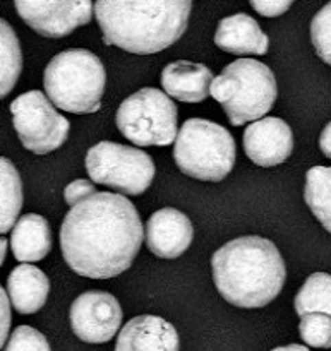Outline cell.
I'll list each match as a JSON object with an SVG mask.
<instances>
[{
    "label": "cell",
    "instance_id": "cell-1",
    "mask_svg": "<svg viewBox=\"0 0 331 351\" xmlns=\"http://www.w3.org/2000/svg\"><path fill=\"white\" fill-rule=\"evenodd\" d=\"M144 233L139 213L126 195L96 192L65 215L62 256L79 276L110 280L133 266Z\"/></svg>",
    "mask_w": 331,
    "mask_h": 351
},
{
    "label": "cell",
    "instance_id": "cell-2",
    "mask_svg": "<svg viewBox=\"0 0 331 351\" xmlns=\"http://www.w3.org/2000/svg\"><path fill=\"white\" fill-rule=\"evenodd\" d=\"M218 293L239 308H261L280 295L287 267L278 247L258 235L239 237L220 247L212 259Z\"/></svg>",
    "mask_w": 331,
    "mask_h": 351
},
{
    "label": "cell",
    "instance_id": "cell-3",
    "mask_svg": "<svg viewBox=\"0 0 331 351\" xmlns=\"http://www.w3.org/2000/svg\"><path fill=\"white\" fill-rule=\"evenodd\" d=\"M191 9V0H98L95 16L103 43L151 55L172 47L185 33Z\"/></svg>",
    "mask_w": 331,
    "mask_h": 351
},
{
    "label": "cell",
    "instance_id": "cell-4",
    "mask_svg": "<svg viewBox=\"0 0 331 351\" xmlns=\"http://www.w3.org/2000/svg\"><path fill=\"white\" fill-rule=\"evenodd\" d=\"M106 74L102 60L84 48H71L55 55L43 74L48 99L57 108L84 115L98 112Z\"/></svg>",
    "mask_w": 331,
    "mask_h": 351
},
{
    "label": "cell",
    "instance_id": "cell-5",
    "mask_svg": "<svg viewBox=\"0 0 331 351\" xmlns=\"http://www.w3.org/2000/svg\"><path fill=\"white\" fill-rule=\"evenodd\" d=\"M209 95L223 106L236 127L261 120L278 96L277 79L268 65L254 58H239L215 77Z\"/></svg>",
    "mask_w": 331,
    "mask_h": 351
},
{
    "label": "cell",
    "instance_id": "cell-6",
    "mask_svg": "<svg viewBox=\"0 0 331 351\" xmlns=\"http://www.w3.org/2000/svg\"><path fill=\"white\" fill-rule=\"evenodd\" d=\"M236 141L225 127L205 119L182 123L174 146L179 170L201 182H220L236 165Z\"/></svg>",
    "mask_w": 331,
    "mask_h": 351
},
{
    "label": "cell",
    "instance_id": "cell-7",
    "mask_svg": "<svg viewBox=\"0 0 331 351\" xmlns=\"http://www.w3.org/2000/svg\"><path fill=\"white\" fill-rule=\"evenodd\" d=\"M120 134L139 147L168 146L177 141V106L157 88L127 96L117 110Z\"/></svg>",
    "mask_w": 331,
    "mask_h": 351
},
{
    "label": "cell",
    "instance_id": "cell-8",
    "mask_svg": "<svg viewBox=\"0 0 331 351\" xmlns=\"http://www.w3.org/2000/svg\"><path fill=\"white\" fill-rule=\"evenodd\" d=\"M86 171L96 184L122 195H141L150 189L157 168L150 154L137 147L102 141L86 153Z\"/></svg>",
    "mask_w": 331,
    "mask_h": 351
},
{
    "label": "cell",
    "instance_id": "cell-9",
    "mask_svg": "<svg viewBox=\"0 0 331 351\" xmlns=\"http://www.w3.org/2000/svg\"><path fill=\"white\" fill-rule=\"evenodd\" d=\"M12 123L21 144L34 154H48L67 141L71 123L43 93L34 89L10 103Z\"/></svg>",
    "mask_w": 331,
    "mask_h": 351
},
{
    "label": "cell",
    "instance_id": "cell-10",
    "mask_svg": "<svg viewBox=\"0 0 331 351\" xmlns=\"http://www.w3.org/2000/svg\"><path fill=\"white\" fill-rule=\"evenodd\" d=\"M14 5L34 33L55 40L89 24L95 14V3L89 0H16Z\"/></svg>",
    "mask_w": 331,
    "mask_h": 351
},
{
    "label": "cell",
    "instance_id": "cell-11",
    "mask_svg": "<svg viewBox=\"0 0 331 351\" xmlns=\"http://www.w3.org/2000/svg\"><path fill=\"white\" fill-rule=\"evenodd\" d=\"M122 324L119 300L106 291L91 290L79 295L71 305V328L81 341L109 343Z\"/></svg>",
    "mask_w": 331,
    "mask_h": 351
},
{
    "label": "cell",
    "instance_id": "cell-12",
    "mask_svg": "<svg viewBox=\"0 0 331 351\" xmlns=\"http://www.w3.org/2000/svg\"><path fill=\"white\" fill-rule=\"evenodd\" d=\"M244 151L258 167L282 165L294 151V134L285 120L264 117L244 132Z\"/></svg>",
    "mask_w": 331,
    "mask_h": 351
},
{
    "label": "cell",
    "instance_id": "cell-13",
    "mask_svg": "<svg viewBox=\"0 0 331 351\" xmlns=\"http://www.w3.org/2000/svg\"><path fill=\"white\" fill-rule=\"evenodd\" d=\"M192 239L194 226L179 209H160L146 223V247L160 259L181 257L191 247Z\"/></svg>",
    "mask_w": 331,
    "mask_h": 351
},
{
    "label": "cell",
    "instance_id": "cell-14",
    "mask_svg": "<svg viewBox=\"0 0 331 351\" xmlns=\"http://www.w3.org/2000/svg\"><path fill=\"white\" fill-rule=\"evenodd\" d=\"M179 332L158 315H137L119 332L115 351H179Z\"/></svg>",
    "mask_w": 331,
    "mask_h": 351
},
{
    "label": "cell",
    "instance_id": "cell-15",
    "mask_svg": "<svg viewBox=\"0 0 331 351\" xmlns=\"http://www.w3.org/2000/svg\"><path fill=\"white\" fill-rule=\"evenodd\" d=\"M215 75L205 64L177 60L161 71V86L170 98L184 103H201L212 93Z\"/></svg>",
    "mask_w": 331,
    "mask_h": 351
},
{
    "label": "cell",
    "instance_id": "cell-16",
    "mask_svg": "<svg viewBox=\"0 0 331 351\" xmlns=\"http://www.w3.org/2000/svg\"><path fill=\"white\" fill-rule=\"evenodd\" d=\"M216 47L236 55H264L270 40L256 19L239 12L218 23L215 33Z\"/></svg>",
    "mask_w": 331,
    "mask_h": 351
},
{
    "label": "cell",
    "instance_id": "cell-17",
    "mask_svg": "<svg viewBox=\"0 0 331 351\" xmlns=\"http://www.w3.org/2000/svg\"><path fill=\"white\" fill-rule=\"evenodd\" d=\"M7 295L19 314H36L47 304L50 281L47 274L31 264H21L7 278Z\"/></svg>",
    "mask_w": 331,
    "mask_h": 351
},
{
    "label": "cell",
    "instance_id": "cell-18",
    "mask_svg": "<svg viewBox=\"0 0 331 351\" xmlns=\"http://www.w3.org/2000/svg\"><path fill=\"white\" fill-rule=\"evenodd\" d=\"M10 247L23 264L43 261L52 250V230L40 215H24L17 219L10 233Z\"/></svg>",
    "mask_w": 331,
    "mask_h": 351
},
{
    "label": "cell",
    "instance_id": "cell-19",
    "mask_svg": "<svg viewBox=\"0 0 331 351\" xmlns=\"http://www.w3.org/2000/svg\"><path fill=\"white\" fill-rule=\"evenodd\" d=\"M306 204L331 233V167H312L306 175Z\"/></svg>",
    "mask_w": 331,
    "mask_h": 351
},
{
    "label": "cell",
    "instance_id": "cell-20",
    "mask_svg": "<svg viewBox=\"0 0 331 351\" xmlns=\"http://www.w3.org/2000/svg\"><path fill=\"white\" fill-rule=\"evenodd\" d=\"M0 184H2V204H0V233H9L17 223L23 208V184L12 161L0 160Z\"/></svg>",
    "mask_w": 331,
    "mask_h": 351
},
{
    "label": "cell",
    "instance_id": "cell-21",
    "mask_svg": "<svg viewBox=\"0 0 331 351\" xmlns=\"http://www.w3.org/2000/svg\"><path fill=\"white\" fill-rule=\"evenodd\" d=\"M294 307L301 319L309 314H325L331 317V274L312 273L299 290Z\"/></svg>",
    "mask_w": 331,
    "mask_h": 351
},
{
    "label": "cell",
    "instance_id": "cell-22",
    "mask_svg": "<svg viewBox=\"0 0 331 351\" xmlns=\"http://www.w3.org/2000/svg\"><path fill=\"white\" fill-rule=\"evenodd\" d=\"M0 47H2V69H0V96L5 98L16 86L19 79L21 71H23V53H21V45L14 33L12 26L7 21H0Z\"/></svg>",
    "mask_w": 331,
    "mask_h": 351
},
{
    "label": "cell",
    "instance_id": "cell-23",
    "mask_svg": "<svg viewBox=\"0 0 331 351\" xmlns=\"http://www.w3.org/2000/svg\"><path fill=\"white\" fill-rule=\"evenodd\" d=\"M299 335L312 348H331V317L325 314H309L301 319Z\"/></svg>",
    "mask_w": 331,
    "mask_h": 351
},
{
    "label": "cell",
    "instance_id": "cell-24",
    "mask_svg": "<svg viewBox=\"0 0 331 351\" xmlns=\"http://www.w3.org/2000/svg\"><path fill=\"white\" fill-rule=\"evenodd\" d=\"M311 41L319 58L331 65V2L312 17Z\"/></svg>",
    "mask_w": 331,
    "mask_h": 351
},
{
    "label": "cell",
    "instance_id": "cell-25",
    "mask_svg": "<svg viewBox=\"0 0 331 351\" xmlns=\"http://www.w3.org/2000/svg\"><path fill=\"white\" fill-rule=\"evenodd\" d=\"M5 351H52V348L40 331L30 326H19L10 335Z\"/></svg>",
    "mask_w": 331,
    "mask_h": 351
},
{
    "label": "cell",
    "instance_id": "cell-26",
    "mask_svg": "<svg viewBox=\"0 0 331 351\" xmlns=\"http://www.w3.org/2000/svg\"><path fill=\"white\" fill-rule=\"evenodd\" d=\"M93 194H96V189L88 180H74L64 189V199L71 208Z\"/></svg>",
    "mask_w": 331,
    "mask_h": 351
},
{
    "label": "cell",
    "instance_id": "cell-27",
    "mask_svg": "<svg viewBox=\"0 0 331 351\" xmlns=\"http://www.w3.org/2000/svg\"><path fill=\"white\" fill-rule=\"evenodd\" d=\"M251 7L264 17H277L290 9L292 0H263V2L251 0Z\"/></svg>",
    "mask_w": 331,
    "mask_h": 351
},
{
    "label": "cell",
    "instance_id": "cell-28",
    "mask_svg": "<svg viewBox=\"0 0 331 351\" xmlns=\"http://www.w3.org/2000/svg\"><path fill=\"white\" fill-rule=\"evenodd\" d=\"M0 298H2V348H3V343H5L7 335H9V324H10V298L7 295V291L0 290Z\"/></svg>",
    "mask_w": 331,
    "mask_h": 351
},
{
    "label": "cell",
    "instance_id": "cell-29",
    "mask_svg": "<svg viewBox=\"0 0 331 351\" xmlns=\"http://www.w3.org/2000/svg\"><path fill=\"white\" fill-rule=\"evenodd\" d=\"M319 149L323 151L326 158L331 160V122H328L323 129L321 136H319Z\"/></svg>",
    "mask_w": 331,
    "mask_h": 351
},
{
    "label": "cell",
    "instance_id": "cell-30",
    "mask_svg": "<svg viewBox=\"0 0 331 351\" xmlns=\"http://www.w3.org/2000/svg\"><path fill=\"white\" fill-rule=\"evenodd\" d=\"M271 351H309L304 345H288V346H280V348H275Z\"/></svg>",
    "mask_w": 331,
    "mask_h": 351
},
{
    "label": "cell",
    "instance_id": "cell-31",
    "mask_svg": "<svg viewBox=\"0 0 331 351\" xmlns=\"http://www.w3.org/2000/svg\"><path fill=\"white\" fill-rule=\"evenodd\" d=\"M0 247H2V263H3V259H5V252H7V240L3 239V237L2 240H0Z\"/></svg>",
    "mask_w": 331,
    "mask_h": 351
}]
</instances>
